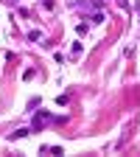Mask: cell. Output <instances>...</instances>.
<instances>
[{"label":"cell","instance_id":"obj_1","mask_svg":"<svg viewBox=\"0 0 140 157\" xmlns=\"http://www.w3.org/2000/svg\"><path fill=\"white\" fill-rule=\"evenodd\" d=\"M25 135H31V129H17V132H11V140H17V137H25Z\"/></svg>","mask_w":140,"mask_h":157},{"label":"cell","instance_id":"obj_2","mask_svg":"<svg viewBox=\"0 0 140 157\" xmlns=\"http://www.w3.org/2000/svg\"><path fill=\"white\" fill-rule=\"evenodd\" d=\"M93 23H95V25H101V23H104V14H101V11H95V14H93Z\"/></svg>","mask_w":140,"mask_h":157}]
</instances>
